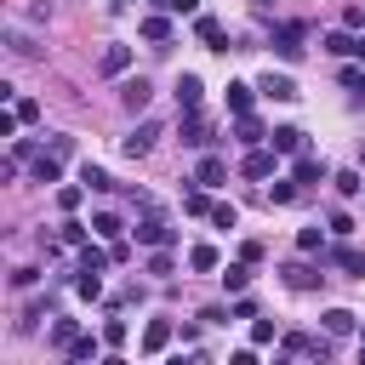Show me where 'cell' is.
<instances>
[{
    "label": "cell",
    "mask_w": 365,
    "mask_h": 365,
    "mask_svg": "<svg viewBox=\"0 0 365 365\" xmlns=\"http://www.w3.org/2000/svg\"><path fill=\"white\" fill-rule=\"evenodd\" d=\"M29 171H34V182H63V160H57L51 148H40V154L29 160Z\"/></svg>",
    "instance_id": "18"
},
{
    "label": "cell",
    "mask_w": 365,
    "mask_h": 365,
    "mask_svg": "<svg viewBox=\"0 0 365 365\" xmlns=\"http://www.w3.org/2000/svg\"><path fill=\"white\" fill-rule=\"evenodd\" d=\"M331 182H336V194H342V200H354V194H365V177H359V171H336Z\"/></svg>",
    "instance_id": "33"
},
{
    "label": "cell",
    "mask_w": 365,
    "mask_h": 365,
    "mask_svg": "<svg viewBox=\"0 0 365 365\" xmlns=\"http://www.w3.org/2000/svg\"><path fill=\"white\" fill-rule=\"evenodd\" d=\"M80 182H86V188H91V194H108V188H114V177H108V171H103V165H91V160H86V165H80Z\"/></svg>",
    "instance_id": "30"
},
{
    "label": "cell",
    "mask_w": 365,
    "mask_h": 365,
    "mask_svg": "<svg viewBox=\"0 0 365 365\" xmlns=\"http://www.w3.org/2000/svg\"><path fill=\"white\" fill-rule=\"evenodd\" d=\"M137 34H143L148 46H165V40H171V17H165V11H154V17H143V23H137Z\"/></svg>",
    "instance_id": "20"
},
{
    "label": "cell",
    "mask_w": 365,
    "mask_h": 365,
    "mask_svg": "<svg viewBox=\"0 0 365 365\" xmlns=\"http://www.w3.org/2000/svg\"><path fill=\"white\" fill-rule=\"evenodd\" d=\"M97 68H103L108 80L125 74V68H131V46H103V63H97Z\"/></svg>",
    "instance_id": "25"
},
{
    "label": "cell",
    "mask_w": 365,
    "mask_h": 365,
    "mask_svg": "<svg viewBox=\"0 0 365 365\" xmlns=\"http://www.w3.org/2000/svg\"><path fill=\"white\" fill-rule=\"evenodd\" d=\"M354 97H359V103H365V86H359V91H354Z\"/></svg>",
    "instance_id": "53"
},
{
    "label": "cell",
    "mask_w": 365,
    "mask_h": 365,
    "mask_svg": "<svg viewBox=\"0 0 365 365\" xmlns=\"http://www.w3.org/2000/svg\"><path fill=\"white\" fill-rule=\"evenodd\" d=\"M103 342H108V348H125V319H108V325H103Z\"/></svg>",
    "instance_id": "48"
},
{
    "label": "cell",
    "mask_w": 365,
    "mask_h": 365,
    "mask_svg": "<svg viewBox=\"0 0 365 365\" xmlns=\"http://www.w3.org/2000/svg\"><path fill=\"white\" fill-rule=\"evenodd\" d=\"M228 308H234V319H257V297H251V291H240Z\"/></svg>",
    "instance_id": "42"
},
{
    "label": "cell",
    "mask_w": 365,
    "mask_h": 365,
    "mask_svg": "<svg viewBox=\"0 0 365 365\" xmlns=\"http://www.w3.org/2000/svg\"><path fill=\"white\" fill-rule=\"evenodd\" d=\"M211 205H217V200H205V188H188V194H182V211H188V217H211Z\"/></svg>",
    "instance_id": "34"
},
{
    "label": "cell",
    "mask_w": 365,
    "mask_h": 365,
    "mask_svg": "<svg viewBox=\"0 0 365 365\" xmlns=\"http://www.w3.org/2000/svg\"><path fill=\"white\" fill-rule=\"evenodd\" d=\"M268 200H274V205H291V200H297V177H291V182H274Z\"/></svg>",
    "instance_id": "46"
},
{
    "label": "cell",
    "mask_w": 365,
    "mask_h": 365,
    "mask_svg": "<svg viewBox=\"0 0 365 365\" xmlns=\"http://www.w3.org/2000/svg\"><path fill=\"white\" fill-rule=\"evenodd\" d=\"M325 262H331V268H342V274H354V279H365V251H359V245H348V240H342V245H331V251H325Z\"/></svg>",
    "instance_id": "11"
},
{
    "label": "cell",
    "mask_w": 365,
    "mask_h": 365,
    "mask_svg": "<svg viewBox=\"0 0 365 365\" xmlns=\"http://www.w3.org/2000/svg\"><path fill=\"white\" fill-rule=\"evenodd\" d=\"M148 97H154V86H148V80H143V74H137V80H125V86H120V103H125V108H131V114H143V108H148Z\"/></svg>",
    "instance_id": "16"
},
{
    "label": "cell",
    "mask_w": 365,
    "mask_h": 365,
    "mask_svg": "<svg viewBox=\"0 0 365 365\" xmlns=\"http://www.w3.org/2000/svg\"><path fill=\"white\" fill-rule=\"evenodd\" d=\"M268 143H274L279 154H302V148H308V131H297V125H274Z\"/></svg>",
    "instance_id": "17"
},
{
    "label": "cell",
    "mask_w": 365,
    "mask_h": 365,
    "mask_svg": "<svg viewBox=\"0 0 365 365\" xmlns=\"http://www.w3.org/2000/svg\"><path fill=\"white\" fill-rule=\"evenodd\" d=\"M143 268H148V274H160V279H165V274H171V268H177V262H171V245H154V251H148V262H143Z\"/></svg>",
    "instance_id": "36"
},
{
    "label": "cell",
    "mask_w": 365,
    "mask_h": 365,
    "mask_svg": "<svg viewBox=\"0 0 365 365\" xmlns=\"http://www.w3.org/2000/svg\"><path fill=\"white\" fill-rule=\"evenodd\" d=\"M200 97H205L200 74H177V103H182V108H200Z\"/></svg>",
    "instance_id": "29"
},
{
    "label": "cell",
    "mask_w": 365,
    "mask_h": 365,
    "mask_svg": "<svg viewBox=\"0 0 365 365\" xmlns=\"http://www.w3.org/2000/svg\"><path fill=\"white\" fill-rule=\"evenodd\" d=\"M188 268H194V274H217V268H222L217 245H205V240H200V245H188Z\"/></svg>",
    "instance_id": "22"
},
{
    "label": "cell",
    "mask_w": 365,
    "mask_h": 365,
    "mask_svg": "<svg viewBox=\"0 0 365 365\" xmlns=\"http://www.w3.org/2000/svg\"><path fill=\"white\" fill-rule=\"evenodd\" d=\"M74 291H80L86 302H97V297H103V274H74Z\"/></svg>",
    "instance_id": "37"
},
{
    "label": "cell",
    "mask_w": 365,
    "mask_h": 365,
    "mask_svg": "<svg viewBox=\"0 0 365 365\" xmlns=\"http://www.w3.org/2000/svg\"><path fill=\"white\" fill-rule=\"evenodd\" d=\"M160 137H165V125H160V120H137V131H131L120 148H125V160H143V154H148Z\"/></svg>",
    "instance_id": "5"
},
{
    "label": "cell",
    "mask_w": 365,
    "mask_h": 365,
    "mask_svg": "<svg viewBox=\"0 0 365 365\" xmlns=\"http://www.w3.org/2000/svg\"><path fill=\"white\" fill-rule=\"evenodd\" d=\"M165 11H177V17H200V0H165Z\"/></svg>",
    "instance_id": "50"
},
{
    "label": "cell",
    "mask_w": 365,
    "mask_h": 365,
    "mask_svg": "<svg viewBox=\"0 0 365 365\" xmlns=\"http://www.w3.org/2000/svg\"><path fill=\"white\" fill-rule=\"evenodd\" d=\"M29 285H40V268H29V262L11 268V291H29Z\"/></svg>",
    "instance_id": "41"
},
{
    "label": "cell",
    "mask_w": 365,
    "mask_h": 365,
    "mask_svg": "<svg viewBox=\"0 0 365 365\" xmlns=\"http://www.w3.org/2000/svg\"><path fill=\"white\" fill-rule=\"evenodd\" d=\"M325 228H331L336 240H348V234H354V217H348V211H331V217H325Z\"/></svg>",
    "instance_id": "40"
},
{
    "label": "cell",
    "mask_w": 365,
    "mask_h": 365,
    "mask_svg": "<svg viewBox=\"0 0 365 365\" xmlns=\"http://www.w3.org/2000/svg\"><path fill=\"white\" fill-rule=\"evenodd\" d=\"M131 234H137V245H148V251H154V245H177V228L165 222V211H143V222H137Z\"/></svg>",
    "instance_id": "2"
},
{
    "label": "cell",
    "mask_w": 365,
    "mask_h": 365,
    "mask_svg": "<svg viewBox=\"0 0 365 365\" xmlns=\"http://www.w3.org/2000/svg\"><path fill=\"white\" fill-rule=\"evenodd\" d=\"M234 222H240V211H234L228 200H217V205H211V228H234Z\"/></svg>",
    "instance_id": "39"
},
{
    "label": "cell",
    "mask_w": 365,
    "mask_h": 365,
    "mask_svg": "<svg viewBox=\"0 0 365 365\" xmlns=\"http://www.w3.org/2000/svg\"><path fill=\"white\" fill-rule=\"evenodd\" d=\"M319 268H325V257H319ZM319 268H314V262H285L279 274H285V285H291V291H314V285L325 279Z\"/></svg>",
    "instance_id": "13"
},
{
    "label": "cell",
    "mask_w": 365,
    "mask_h": 365,
    "mask_svg": "<svg viewBox=\"0 0 365 365\" xmlns=\"http://www.w3.org/2000/svg\"><path fill=\"white\" fill-rule=\"evenodd\" d=\"M6 46H11V57H40V46H34L23 29H6Z\"/></svg>",
    "instance_id": "32"
},
{
    "label": "cell",
    "mask_w": 365,
    "mask_h": 365,
    "mask_svg": "<svg viewBox=\"0 0 365 365\" xmlns=\"http://www.w3.org/2000/svg\"><path fill=\"white\" fill-rule=\"evenodd\" d=\"M165 342H171V319H148L143 325V354H165Z\"/></svg>",
    "instance_id": "24"
},
{
    "label": "cell",
    "mask_w": 365,
    "mask_h": 365,
    "mask_svg": "<svg viewBox=\"0 0 365 365\" xmlns=\"http://www.w3.org/2000/svg\"><path fill=\"white\" fill-rule=\"evenodd\" d=\"M234 319V308H222V302H211V308H200V325H228Z\"/></svg>",
    "instance_id": "43"
},
{
    "label": "cell",
    "mask_w": 365,
    "mask_h": 365,
    "mask_svg": "<svg viewBox=\"0 0 365 365\" xmlns=\"http://www.w3.org/2000/svg\"><path fill=\"white\" fill-rule=\"evenodd\" d=\"M302 40H308V23H297V17H291V23H274V34H268V46H274L285 63H297V57L308 51Z\"/></svg>",
    "instance_id": "1"
},
{
    "label": "cell",
    "mask_w": 365,
    "mask_h": 365,
    "mask_svg": "<svg viewBox=\"0 0 365 365\" xmlns=\"http://www.w3.org/2000/svg\"><path fill=\"white\" fill-rule=\"evenodd\" d=\"M57 240H63L68 251H80V245L91 240V222H74V217H63V222H57Z\"/></svg>",
    "instance_id": "27"
},
{
    "label": "cell",
    "mask_w": 365,
    "mask_h": 365,
    "mask_svg": "<svg viewBox=\"0 0 365 365\" xmlns=\"http://www.w3.org/2000/svg\"><path fill=\"white\" fill-rule=\"evenodd\" d=\"M80 200H86V182H80V188H57V211H74Z\"/></svg>",
    "instance_id": "47"
},
{
    "label": "cell",
    "mask_w": 365,
    "mask_h": 365,
    "mask_svg": "<svg viewBox=\"0 0 365 365\" xmlns=\"http://www.w3.org/2000/svg\"><path fill=\"white\" fill-rule=\"evenodd\" d=\"M297 251H302V257H319V251H325V234H319V222L297 234Z\"/></svg>",
    "instance_id": "35"
},
{
    "label": "cell",
    "mask_w": 365,
    "mask_h": 365,
    "mask_svg": "<svg viewBox=\"0 0 365 365\" xmlns=\"http://www.w3.org/2000/svg\"><path fill=\"white\" fill-rule=\"evenodd\" d=\"M251 103H257V86L251 80H228V114H251Z\"/></svg>",
    "instance_id": "21"
},
{
    "label": "cell",
    "mask_w": 365,
    "mask_h": 365,
    "mask_svg": "<svg viewBox=\"0 0 365 365\" xmlns=\"http://www.w3.org/2000/svg\"><path fill=\"white\" fill-rule=\"evenodd\" d=\"M257 91H262V97H274V103H297V97H302V91H297V80H291V74H274V68L257 80Z\"/></svg>",
    "instance_id": "12"
},
{
    "label": "cell",
    "mask_w": 365,
    "mask_h": 365,
    "mask_svg": "<svg viewBox=\"0 0 365 365\" xmlns=\"http://www.w3.org/2000/svg\"><path fill=\"white\" fill-rule=\"evenodd\" d=\"M160 6H165V0H160Z\"/></svg>",
    "instance_id": "55"
},
{
    "label": "cell",
    "mask_w": 365,
    "mask_h": 365,
    "mask_svg": "<svg viewBox=\"0 0 365 365\" xmlns=\"http://www.w3.org/2000/svg\"><path fill=\"white\" fill-rule=\"evenodd\" d=\"M46 148H51V154H57V160H68V154H74V137H51V143H46Z\"/></svg>",
    "instance_id": "52"
},
{
    "label": "cell",
    "mask_w": 365,
    "mask_h": 365,
    "mask_svg": "<svg viewBox=\"0 0 365 365\" xmlns=\"http://www.w3.org/2000/svg\"><path fill=\"white\" fill-rule=\"evenodd\" d=\"M279 354H285V359H297V354L331 359V342H325V336H308V331H285V336H279Z\"/></svg>",
    "instance_id": "3"
},
{
    "label": "cell",
    "mask_w": 365,
    "mask_h": 365,
    "mask_svg": "<svg viewBox=\"0 0 365 365\" xmlns=\"http://www.w3.org/2000/svg\"><path fill=\"white\" fill-rule=\"evenodd\" d=\"M188 182H200V188H222V182H228V160H222V154H200V165H194Z\"/></svg>",
    "instance_id": "9"
},
{
    "label": "cell",
    "mask_w": 365,
    "mask_h": 365,
    "mask_svg": "<svg viewBox=\"0 0 365 365\" xmlns=\"http://www.w3.org/2000/svg\"><path fill=\"white\" fill-rule=\"evenodd\" d=\"M17 125H23V120H17V108H6V114H0V137H17Z\"/></svg>",
    "instance_id": "51"
},
{
    "label": "cell",
    "mask_w": 365,
    "mask_h": 365,
    "mask_svg": "<svg viewBox=\"0 0 365 365\" xmlns=\"http://www.w3.org/2000/svg\"><path fill=\"white\" fill-rule=\"evenodd\" d=\"M342 29H365V6H342Z\"/></svg>",
    "instance_id": "49"
},
{
    "label": "cell",
    "mask_w": 365,
    "mask_h": 365,
    "mask_svg": "<svg viewBox=\"0 0 365 365\" xmlns=\"http://www.w3.org/2000/svg\"><path fill=\"white\" fill-rule=\"evenodd\" d=\"M91 234H97V240H120V234H125L120 211H91Z\"/></svg>",
    "instance_id": "26"
},
{
    "label": "cell",
    "mask_w": 365,
    "mask_h": 365,
    "mask_svg": "<svg viewBox=\"0 0 365 365\" xmlns=\"http://www.w3.org/2000/svg\"><path fill=\"white\" fill-rule=\"evenodd\" d=\"M177 131H182V148H211V143H217V137H211V120H205L200 108H182V125H177Z\"/></svg>",
    "instance_id": "4"
},
{
    "label": "cell",
    "mask_w": 365,
    "mask_h": 365,
    "mask_svg": "<svg viewBox=\"0 0 365 365\" xmlns=\"http://www.w3.org/2000/svg\"><path fill=\"white\" fill-rule=\"evenodd\" d=\"M319 46H325L331 57H359V63H365V34H359V29H331Z\"/></svg>",
    "instance_id": "7"
},
{
    "label": "cell",
    "mask_w": 365,
    "mask_h": 365,
    "mask_svg": "<svg viewBox=\"0 0 365 365\" xmlns=\"http://www.w3.org/2000/svg\"><path fill=\"white\" fill-rule=\"evenodd\" d=\"M194 34L205 40V51H228V34H222V23H217L211 11H200V17H194Z\"/></svg>",
    "instance_id": "14"
},
{
    "label": "cell",
    "mask_w": 365,
    "mask_h": 365,
    "mask_svg": "<svg viewBox=\"0 0 365 365\" xmlns=\"http://www.w3.org/2000/svg\"><path fill=\"white\" fill-rule=\"evenodd\" d=\"M114 6H131V0H114Z\"/></svg>",
    "instance_id": "54"
},
{
    "label": "cell",
    "mask_w": 365,
    "mask_h": 365,
    "mask_svg": "<svg viewBox=\"0 0 365 365\" xmlns=\"http://www.w3.org/2000/svg\"><path fill=\"white\" fill-rule=\"evenodd\" d=\"M103 348H108V342H97V336H86V331H80V336L68 342V354H63V359H74V365H86V359H97Z\"/></svg>",
    "instance_id": "28"
},
{
    "label": "cell",
    "mask_w": 365,
    "mask_h": 365,
    "mask_svg": "<svg viewBox=\"0 0 365 365\" xmlns=\"http://www.w3.org/2000/svg\"><path fill=\"white\" fill-rule=\"evenodd\" d=\"M251 268H257V262H245V257L222 268V285H228V297H240V291H251Z\"/></svg>",
    "instance_id": "23"
},
{
    "label": "cell",
    "mask_w": 365,
    "mask_h": 365,
    "mask_svg": "<svg viewBox=\"0 0 365 365\" xmlns=\"http://www.w3.org/2000/svg\"><path fill=\"white\" fill-rule=\"evenodd\" d=\"M274 160H279V148H245V160H240V177H251V182H262V177H274Z\"/></svg>",
    "instance_id": "8"
},
{
    "label": "cell",
    "mask_w": 365,
    "mask_h": 365,
    "mask_svg": "<svg viewBox=\"0 0 365 365\" xmlns=\"http://www.w3.org/2000/svg\"><path fill=\"white\" fill-rule=\"evenodd\" d=\"M108 262H114V251H108V240L103 245H80V257H74V274H108Z\"/></svg>",
    "instance_id": "10"
},
{
    "label": "cell",
    "mask_w": 365,
    "mask_h": 365,
    "mask_svg": "<svg viewBox=\"0 0 365 365\" xmlns=\"http://www.w3.org/2000/svg\"><path fill=\"white\" fill-rule=\"evenodd\" d=\"M291 177H297L302 188H314V182H331V165H325V160H319L314 148H302V154L291 160Z\"/></svg>",
    "instance_id": "6"
},
{
    "label": "cell",
    "mask_w": 365,
    "mask_h": 365,
    "mask_svg": "<svg viewBox=\"0 0 365 365\" xmlns=\"http://www.w3.org/2000/svg\"><path fill=\"white\" fill-rule=\"evenodd\" d=\"M11 108H17V120H23V125H34V120H40V103H34V97H17Z\"/></svg>",
    "instance_id": "44"
},
{
    "label": "cell",
    "mask_w": 365,
    "mask_h": 365,
    "mask_svg": "<svg viewBox=\"0 0 365 365\" xmlns=\"http://www.w3.org/2000/svg\"><path fill=\"white\" fill-rule=\"evenodd\" d=\"M34 154H40L34 137H11V160H34Z\"/></svg>",
    "instance_id": "45"
},
{
    "label": "cell",
    "mask_w": 365,
    "mask_h": 365,
    "mask_svg": "<svg viewBox=\"0 0 365 365\" xmlns=\"http://www.w3.org/2000/svg\"><path fill=\"white\" fill-rule=\"evenodd\" d=\"M74 336H80V319H63V314H57V319L46 325V342H51L57 354H68V342H74Z\"/></svg>",
    "instance_id": "19"
},
{
    "label": "cell",
    "mask_w": 365,
    "mask_h": 365,
    "mask_svg": "<svg viewBox=\"0 0 365 365\" xmlns=\"http://www.w3.org/2000/svg\"><path fill=\"white\" fill-rule=\"evenodd\" d=\"M354 325H359V314H348V308H325V331H331V336H348Z\"/></svg>",
    "instance_id": "31"
},
{
    "label": "cell",
    "mask_w": 365,
    "mask_h": 365,
    "mask_svg": "<svg viewBox=\"0 0 365 365\" xmlns=\"http://www.w3.org/2000/svg\"><path fill=\"white\" fill-rule=\"evenodd\" d=\"M274 336H279V325H274V319H251V348H268Z\"/></svg>",
    "instance_id": "38"
},
{
    "label": "cell",
    "mask_w": 365,
    "mask_h": 365,
    "mask_svg": "<svg viewBox=\"0 0 365 365\" xmlns=\"http://www.w3.org/2000/svg\"><path fill=\"white\" fill-rule=\"evenodd\" d=\"M228 131H234V143H240V148H257V143H262V137H268V131H262V120H257V114H234V125H228Z\"/></svg>",
    "instance_id": "15"
}]
</instances>
